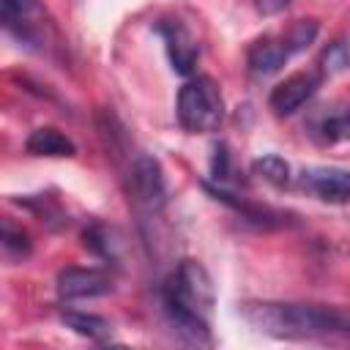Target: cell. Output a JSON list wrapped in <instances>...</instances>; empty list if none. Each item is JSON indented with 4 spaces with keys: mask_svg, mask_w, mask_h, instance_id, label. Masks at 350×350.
Segmentation results:
<instances>
[{
    "mask_svg": "<svg viewBox=\"0 0 350 350\" xmlns=\"http://www.w3.org/2000/svg\"><path fill=\"white\" fill-rule=\"evenodd\" d=\"M161 304L172 331L197 347H211L208 312L213 306V284L208 271L197 260H180V265L161 284Z\"/></svg>",
    "mask_w": 350,
    "mask_h": 350,
    "instance_id": "1",
    "label": "cell"
},
{
    "mask_svg": "<svg viewBox=\"0 0 350 350\" xmlns=\"http://www.w3.org/2000/svg\"><path fill=\"white\" fill-rule=\"evenodd\" d=\"M243 320L260 334L276 339H314V336H350V312L323 304H282L249 301L241 306Z\"/></svg>",
    "mask_w": 350,
    "mask_h": 350,
    "instance_id": "2",
    "label": "cell"
},
{
    "mask_svg": "<svg viewBox=\"0 0 350 350\" xmlns=\"http://www.w3.org/2000/svg\"><path fill=\"white\" fill-rule=\"evenodd\" d=\"M178 123L189 134L216 131L224 120L221 90L211 77H191L178 90Z\"/></svg>",
    "mask_w": 350,
    "mask_h": 350,
    "instance_id": "3",
    "label": "cell"
},
{
    "mask_svg": "<svg viewBox=\"0 0 350 350\" xmlns=\"http://www.w3.org/2000/svg\"><path fill=\"white\" fill-rule=\"evenodd\" d=\"M129 189L137 205H142L145 211H159L167 200V183H164V172L161 164L153 156H137L131 170H129Z\"/></svg>",
    "mask_w": 350,
    "mask_h": 350,
    "instance_id": "4",
    "label": "cell"
},
{
    "mask_svg": "<svg viewBox=\"0 0 350 350\" xmlns=\"http://www.w3.org/2000/svg\"><path fill=\"white\" fill-rule=\"evenodd\" d=\"M3 5V27L25 46H36L44 41L41 27V5L38 0H0Z\"/></svg>",
    "mask_w": 350,
    "mask_h": 350,
    "instance_id": "5",
    "label": "cell"
},
{
    "mask_svg": "<svg viewBox=\"0 0 350 350\" xmlns=\"http://www.w3.org/2000/svg\"><path fill=\"white\" fill-rule=\"evenodd\" d=\"M156 33L164 38L170 63L178 74H191L194 63L200 57V44L191 36V30L180 22V19H159L156 22Z\"/></svg>",
    "mask_w": 350,
    "mask_h": 350,
    "instance_id": "6",
    "label": "cell"
},
{
    "mask_svg": "<svg viewBox=\"0 0 350 350\" xmlns=\"http://www.w3.org/2000/svg\"><path fill=\"white\" fill-rule=\"evenodd\" d=\"M323 82V74L320 71H298V74H290L284 82H279L273 90H271V109L276 115H293L295 109H301L320 88Z\"/></svg>",
    "mask_w": 350,
    "mask_h": 350,
    "instance_id": "7",
    "label": "cell"
},
{
    "mask_svg": "<svg viewBox=\"0 0 350 350\" xmlns=\"http://www.w3.org/2000/svg\"><path fill=\"white\" fill-rule=\"evenodd\" d=\"M112 293V276L101 268H63L57 273V295L63 301L98 298Z\"/></svg>",
    "mask_w": 350,
    "mask_h": 350,
    "instance_id": "8",
    "label": "cell"
},
{
    "mask_svg": "<svg viewBox=\"0 0 350 350\" xmlns=\"http://www.w3.org/2000/svg\"><path fill=\"white\" fill-rule=\"evenodd\" d=\"M301 186L323 202H350V170L342 167H309L301 172Z\"/></svg>",
    "mask_w": 350,
    "mask_h": 350,
    "instance_id": "9",
    "label": "cell"
},
{
    "mask_svg": "<svg viewBox=\"0 0 350 350\" xmlns=\"http://www.w3.org/2000/svg\"><path fill=\"white\" fill-rule=\"evenodd\" d=\"M295 55L293 44L287 41V36H262L257 38L249 52H246V63H249V71L254 77H271L276 74L290 57Z\"/></svg>",
    "mask_w": 350,
    "mask_h": 350,
    "instance_id": "10",
    "label": "cell"
},
{
    "mask_svg": "<svg viewBox=\"0 0 350 350\" xmlns=\"http://www.w3.org/2000/svg\"><path fill=\"white\" fill-rule=\"evenodd\" d=\"M27 153L33 156H74L77 145L55 126H38L30 131L27 142H25Z\"/></svg>",
    "mask_w": 350,
    "mask_h": 350,
    "instance_id": "11",
    "label": "cell"
},
{
    "mask_svg": "<svg viewBox=\"0 0 350 350\" xmlns=\"http://www.w3.org/2000/svg\"><path fill=\"white\" fill-rule=\"evenodd\" d=\"M60 320H63L74 334L88 336V339H93V342H107V339L112 336L109 320H104V317H98V314H88V312H74V309H68V312L60 314Z\"/></svg>",
    "mask_w": 350,
    "mask_h": 350,
    "instance_id": "12",
    "label": "cell"
},
{
    "mask_svg": "<svg viewBox=\"0 0 350 350\" xmlns=\"http://www.w3.org/2000/svg\"><path fill=\"white\" fill-rule=\"evenodd\" d=\"M317 71L323 77H334V74H342L350 68V38H336L331 41L323 52H320V60H317Z\"/></svg>",
    "mask_w": 350,
    "mask_h": 350,
    "instance_id": "13",
    "label": "cell"
},
{
    "mask_svg": "<svg viewBox=\"0 0 350 350\" xmlns=\"http://www.w3.org/2000/svg\"><path fill=\"white\" fill-rule=\"evenodd\" d=\"M252 170H254V175H260L271 186H287L290 183V164L276 153H265V156L254 159Z\"/></svg>",
    "mask_w": 350,
    "mask_h": 350,
    "instance_id": "14",
    "label": "cell"
},
{
    "mask_svg": "<svg viewBox=\"0 0 350 350\" xmlns=\"http://www.w3.org/2000/svg\"><path fill=\"white\" fill-rule=\"evenodd\" d=\"M317 139H320V142H328V145H331V142L350 139V109L325 118V120L317 126Z\"/></svg>",
    "mask_w": 350,
    "mask_h": 350,
    "instance_id": "15",
    "label": "cell"
},
{
    "mask_svg": "<svg viewBox=\"0 0 350 350\" xmlns=\"http://www.w3.org/2000/svg\"><path fill=\"white\" fill-rule=\"evenodd\" d=\"M3 249L8 257H27L30 254V235L16 227L11 219L3 221Z\"/></svg>",
    "mask_w": 350,
    "mask_h": 350,
    "instance_id": "16",
    "label": "cell"
},
{
    "mask_svg": "<svg viewBox=\"0 0 350 350\" xmlns=\"http://www.w3.org/2000/svg\"><path fill=\"white\" fill-rule=\"evenodd\" d=\"M82 238H85V246L93 254H98L104 260H112L115 257V241H112V232L104 224H93L90 230L82 232Z\"/></svg>",
    "mask_w": 350,
    "mask_h": 350,
    "instance_id": "17",
    "label": "cell"
},
{
    "mask_svg": "<svg viewBox=\"0 0 350 350\" xmlns=\"http://www.w3.org/2000/svg\"><path fill=\"white\" fill-rule=\"evenodd\" d=\"M317 30H320V25L314 22V19H298V22H293L290 27H287V41L293 44V49L295 52H301V49H306L314 38H317Z\"/></svg>",
    "mask_w": 350,
    "mask_h": 350,
    "instance_id": "18",
    "label": "cell"
},
{
    "mask_svg": "<svg viewBox=\"0 0 350 350\" xmlns=\"http://www.w3.org/2000/svg\"><path fill=\"white\" fill-rule=\"evenodd\" d=\"M230 175V156H227V148L219 142L216 148H213V180H224Z\"/></svg>",
    "mask_w": 350,
    "mask_h": 350,
    "instance_id": "19",
    "label": "cell"
},
{
    "mask_svg": "<svg viewBox=\"0 0 350 350\" xmlns=\"http://www.w3.org/2000/svg\"><path fill=\"white\" fill-rule=\"evenodd\" d=\"M290 3H293V0H257V11L265 14V16H271V14L284 11Z\"/></svg>",
    "mask_w": 350,
    "mask_h": 350,
    "instance_id": "20",
    "label": "cell"
}]
</instances>
